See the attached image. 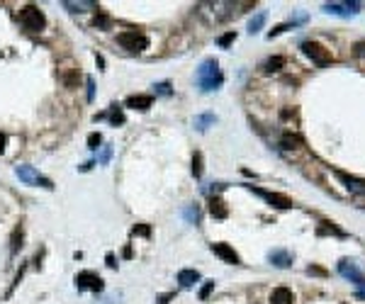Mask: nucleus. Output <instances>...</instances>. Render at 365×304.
I'll list each match as a JSON object with an SVG mask.
<instances>
[{"label":"nucleus","mask_w":365,"mask_h":304,"mask_svg":"<svg viewBox=\"0 0 365 304\" xmlns=\"http://www.w3.org/2000/svg\"><path fill=\"white\" fill-rule=\"evenodd\" d=\"M302 139L299 136H295V134H285L283 136V149H295V144H299Z\"/></svg>","instance_id":"nucleus-26"},{"label":"nucleus","mask_w":365,"mask_h":304,"mask_svg":"<svg viewBox=\"0 0 365 304\" xmlns=\"http://www.w3.org/2000/svg\"><path fill=\"white\" fill-rule=\"evenodd\" d=\"M302 51L310 56L314 64H319V66L331 64V51H329V49H324V46L317 44V42H304L302 44Z\"/></svg>","instance_id":"nucleus-7"},{"label":"nucleus","mask_w":365,"mask_h":304,"mask_svg":"<svg viewBox=\"0 0 365 304\" xmlns=\"http://www.w3.org/2000/svg\"><path fill=\"white\" fill-rule=\"evenodd\" d=\"M20 22H22L24 30H30V32H39V30H44L46 17H44V12L39 10V8H34V5H24L22 10H20Z\"/></svg>","instance_id":"nucleus-3"},{"label":"nucleus","mask_w":365,"mask_h":304,"mask_svg":"<svg viewBox=\"0 0 365 304\" xmlns=\"http://www.w3.org/2000/svg\"><path fill=\"white\" fill-rule=\"evenodd\" d=\"M76 287L78 290H93V292H102V278L90 270H83L76 275Z\"/></svg>","instance_id":"nucleus-8"},{"label":"nucleus","mask_w":365,"mask_h":304,"mask_svg":"<svg viewBox=\"0 0 365 304\" xmlns=\"http://www.w3.org/2000/svg\"><path fill=\"white\" fill-rule=\"evenodd\" d=\"M100 144H102V136H100L98 131H93V134L88 136V149H90V151H98Z\"/></svg>","instance_id":"nucleus-23"},{"label":"nucleus","mask_w":365,"mask_h":304,"mask_svg":"<svg viewBox=\"0 0 365 304\" xmlns=\"http://www.w3.org/2000/svg\"><path fill=\"white\" fill-rule=\"evenodd\" d=\"M360 10V3H326L324 12L329 15H355Z\"/></svg>","instance_id":"nucleus-10"},{"label":"nucleus","mask_w":365,"mask_h":304,"mask_svg":"<svg viewBox=\"0 0 365 304\" xmlns=\"http://www.w3.org/2000/svg\"><path fill=\"white\" fill-rule=\"evenodd\" d=\"M254 195H258V197H263L266 202H270L273 207H280V209H290L292 207V200H288L285 195H277V192H268V190H261V187H254V185H246Z\"/></svg>","instance_id":"nucleus-9"},{"label":"nucleus","mask_w":365,"mask_h":304,"mask_svg":"<svg viewBox=\"0 0 365 304\" xmlns=\"http://www.w3.org/2000/svg\"><path fill=\"white\" fill-rule=\"evenodd\" d=\"M192 175H195V178L202 175V153H195V156H192Z\"/></svg>","instance_id":"nucleus-24"},{"label":"nucleus","mask_w":365,"mask_h":304,"mask_svg":"<svg viewBox=\"0 0 365 304\" xmlns=\"http://www.w3.org/2000/svg\"><path fill=\"white\" fill-rule=\"evenodd\" d=\"M212 290H214V283H207L205 287H202V290H200V299H207Z\"/></svg>","instance_id":"nucleus-31"},{"label":"nucleus","mask_w":365,"mask_h":304,"mask_svg":"<svg viewBox=\"0 0 365 304\" xmlns=\"http://www.w3.org/2000/svg\"><path fill=\"white\" fill-rule=\"evenodd\" d=\"M295 302V294L288 287H275L270 294V304H292Z\"/></svg>","instance_id":"nucleus-14"},{"label":"nucleus","mask_w":365,"mask_h":304,"mask_svg":"<svg viewBox=\"0 0 365 304\" xmlns=\"http://www.w3.org/2000/svg\"><path fill=\"white\" fill-rule=\"evenodd\" d=\"M285 64V59L283 56H273V59H268L266 61V71L268 73H273V71H280V66Z\"/></svg>","instance_id":"nucleus-22"},{"label":"nucleus","mask_w":365,"mask_h":304,"mask_svg":"<svg viewBox=\"0 0 365 304\" xmlns=\"http://www.w3.org/2000/svg\"><path fill=\"white\" fill-rule=\"evenodd\" d=\"M151 102H154V98H151V95H132V98H127V107H132V109H149V107H151Z\"/></svg>","instance_id":"nucleus-15"},{"label":"nucleus","mask_w":365,"mask_h":304,"mask_svg":"<svg viewBox=\"0 0 365 304\" xmlns=\"http://www.w3.org/2000/svg\"><path fill=\"white\" fill-rule=\"evenodd\" d=\"M110 156H112V149H110V146H102V153H100V158H98V161L102 163V165H105V163L110 161Z\"/></svg>","instance_id":"nucleus-30"},{"label":"nucleus","mask_w":365,"mask_h":304,"mask_svg":"<svg viewBox=\"0 0 365 304\" xmlns=\"http://www.w3.org/2000/svg\"><path fill=\"white\" fill-rule=\"evenodd\" d=\"M95 98V80L93 78H88V100Z\"/></svg>","instance_id":"nucleus-33"},{"label":"nucleus","mask_w":365,"mask_h":304,"mask_svg":"<svg viewBox=\"0 0 365 304\" xmlns=\"http://www.w3.org/2000/svg\"><path fill=\"white\" fill-rule=\"evenodd\" d=\"M234 39H236V32H227V34H221L219 39H217V44H219V46H229Z\"/></svg>","instance_id":"nucleus-28"},{"label":"nucleus","mask_w":365,"mask_h":304,"mask_svg":"<svg viewBox=\"0 0 365 304\" xmlns=\"http://www.w3.org/2000/svg\"><path fill=\"white\" fill-rule=\"evenodd\" d=\"M168 299H171V294H163V297H158V302H156V304H166Z\"/></svg>","instance_id":"nucleus-36"},{"label":"nucleus","mask_w":365,"mask_h":304,"mask_svg":"<svg viewBox=\"0 0 365 304\" xmlns=\"http://www.w3.org/2000/svg\"><path fill=\"white\" fill-rule=\"evenodd\" d=\"M212 253H214V256H219L224 263H232V265L239 263V253H236L229 243H212Z\"/></svg>","instance_id":"nucleus-11"},{"label":"nucleus","mask_w":365,"mask_h":304,"mask_svg":"<svg viewBox=\"0 0 365 304\" xmlns=\"http://www.w3.org/2000/svg\"><path fill=\"white\" fill-rule=\"evenodd\" d=\"M107 265H110V268H117V263H115V256H112V253H107Z\"/></svg>","instance_id":"nucleus-34"},{"label":"nucleus","mask_w":365,"mask_h":304,"mask_svg":"<svg viewBox=\"0 0 365 304\" xmlns=\"http://www.w3.org/2000/svg\"><path fill=\"white\" fill-rule=\"evenodd\" d=\"M185 219H188L190 224H198L200 222V209L195 205L192 207H188V209H185Z\"/></svg>","instance_id":"nucleus-25"},{"label":"nucleus","mask_w":365,"mask_h":304,"mask_svg":"<svg viewBox=\"0 0 365 304\" xmlns=\"http://www.w3.org/2000/svg\"><path fill=\"white\" fill-rule=\"evenodd\" d=\"M200 280V272L198 270H180L178 272V283L183 287H192V285Z\"/></svg>","instance_id":"nucleus-16"},{"label":"nucleus","mask_w":365,"mask_h":304,"mask_svg":"<svg viewBox=\"0 0 365 304\" xmlns=\"http://www.w3.org/2000/svg\"><path fill=\"white\" fill-rule=\"evenodd\" d=\"M210 212H212V217H217V219H224V217H227V207H224V202H221L219 197H212Z\"/></svg>","instance_id":"nucleus-18"},{"label":"nucleus","mask_w":365,"mask_h":304,"mask_svg":"<svg viewBox=\"0 0 365 304\" xmlns=\"http://www.w3.org/2000/svg\"><path fill=\"white\" fill-rule=\"evenodd\" d=\"M195 80H198V86H200L202 93H212V90H217V88L224 83V76H221L217 59H205V61L200 64L198 73H195Z\"/></svg>","instance_id":"nucleus-1"},{"label":"nucleus","mask_w":365,"mask_h":304,"mask_svg":"<svg viewBox=\"0 0 365 304\" xmlns=\"http://www.w3.org/2000/svg\"><path fill=\"white\" fill-rule=\"evenodd\" d=\"M105 117H110V122L115 124V127H120V124H124V112H122L117 105L110 109V115H98L95 120H105Z\"/></svg>","instance_id":"nucleus-17"},{"label":"nucleus","mask_w":365,"mask_h":304,"mask_svg":"<svg viewBox=\"0 0 365 304\" xmlns=\"http://www.w3.org/2000/svg\"><path fill=\"white\" fill-rule=\"evenodd\" d=\"M15 175H17L20 180H24L27 185H42V187H46V190L54 187V183H51L49 178H44V175H39L32 165H17V168H15Z\"/></svg>","instance_id":"nucleus-6"},{"label":"nucleus","mask_w":365,"mask_h":304,"mask_svg":"<svg viewBox=\"0 0 365 304\" xmlns=\"http://www.w3.org/2000/svg\"><path fill=\"white\" fill-rule=\"evenodd\" d=\"M214 122H217V117H214V115H210V112H207V115H200V117H195V129L205 131L210 124H214Z\"/></svg>","instance_id":"nucleus-21"},{"label":"nucleus","mask_w":365,"mask_h":304,"mask_svg":"<svg viewBox=\"0 0 365 304\" xmlns=\"http://www.w3.org/2000/svg\"><path fill=\"white\" fill-rule=\"evenodd\" d=\"M336 175L341 178V183L351 190V192H360V195H365V180H360V178H355V175H348L343 173V171H336Z\"/></svg>","instance_id":"nucleus-12"},{"label":"nucleus","mask_w":365,"mask_h":304,"mask_svg":"<svg viewBox=\"0 0 365 304\" xmlns=\"http://www.w3.org/2000/svg\"><path fill=\"white\" fill-rule=\"evenodd\" d=\"M93 24H95V27H110V20H107L105 15H98V17H95V22H93Z\"/></svg>","instance_id":"nucleus-32"},{"label":"nucleus","mask_w":365,"mask_h":304,"mask_svg":"<svg viewBox=\"0 0 365 304\" xmlns=\"http://www.w3.org/2000/svg\"><path fill=\"white\" fill-rule=\"evenodd\" d=\"M64 8H68L71 12H86V10H95L98 3H93V0H88V3H64Z\"/></svg>","instance_id":"nucleus-19"},{"label":"nucleus","mask_w":365,"mask_h":304,"mask_svg":"<svg viewBox=\"0 0 365 304\" xmlns=\"http://www.w3.org/2000/svg\"><path fill=\"white\" fill-rule=\"evenodd\" d=\"M236 8H243V3H202L200 5V15L207 17L210 22H221L229 20L232 15H236Z\"/></svg>","instance_id":"nucleus-2"},{"label":"nucleus","mask_w":365,"mask_h":304,"mask_svg":"<svg viewBox=\"0 0 365 304\" xmlns=\"http://www.w3.org/2000/svg\"><path fill=\"white\" fill-rule=\"evenodd\" d=\"M154 90H156V95H171V83H168V80H163V83H156Z\"/></svg>","instance_id":"nucleus-27"},{"label":"nucleus","mask_w":365,"mask_h":304,"mask_svg":"<svg viewBox=\"0 0 365 304\" xmlns=\"http://www.w3.org/2000/svg\"><path fill=\"white\" fill-rule=\"evenodd\" d=\"M93 165H95V163H93V161H88V163H83V165H80V171H90V168H93Z\"/></svg>","instance_id":"nucleus-35"},{"label":"nucleus","mask_w":365,"mask_h":304,"mask_svg":"<svg viewBox=\"0 0 365 304\" xmlns=\"http://www.w3.org/2000/svg\"><path fill=\"white\" fill-rule=\"evenodd\" d=\"M5 151V136H3V134H0V153Z\"/></svg>","instance_id":"nucleus-37"},{"label":"nucleus","mask_w":365,"mask_h":304,"mask_svg":"<svg viewBox=\"0 0 365 304\" xmlns=\"http://www.w3.org/2000/svg\"><path fill=\"white\" fill-rule=\"evenodd\" d=\"M117 44H120L122 49H127V51H144L146 46H149V37L132 30V32L117 34Z\"/></svg>","instance_id":"nucleus-5"},{"label":"nucleus","mask_w":365,"mask_h":304,"mask_svg":"<svg viewBox=\"0 0 365 304\" xmlns=\"http://www.w3.org/2000/svg\"><path fill=\"white\" fill-rule=\"evenodd\" d=\"M268 261L273 263L275 268H290V265H292V256H290V251H285V248H275L268 253Z\"/></svg>","instance_id":"nucleus-13"},{"label":"nucleus","mask_w":365,"mask_h":304,"mask_svg":"<svg viewBox=\"0 0 365 304\" xmlns=\"http://www.w3.org/2000/svg\"><path fill=\"white\" fill-rule=\"evenodd\" d=\"M266 12L261 10L258 12V15H256V17H251V22H248V34H256V32H261V27H263V24H266Z\"/></svg>","instance_id":"nucleus-20"},{"label":"nucleus","mask_w":365,"mask_h":304,"mask_svg":"<svg viewBox=\"0 0 365 304\" xmlns=\"http://www.w3.org/2000/svg\"><path fill=\"white\" fill-rule=\"evenodd\" d=\"M339 272H341L346 280H351V283L358 287V297H363L365 299V275L360 272V268H358L353 261H341L339 263Z\"/></svg>","instance_id":"nucleus-4"},{"label":"nucleus","mask_w":365,"mask_h":304,"mask_svg":"<svg viewBox=\"0 0 365 304\" xmlns=\"http://www.w3.org/2000/svg\"><path fill=\"white\" fill-rule=\"evenodd\" d=\"M132 234L134 236H149V234H151V229L146 227V224H136V227L132 229Z\"/></svg>","instance_id":"nucleus-29"}]
</instances>
